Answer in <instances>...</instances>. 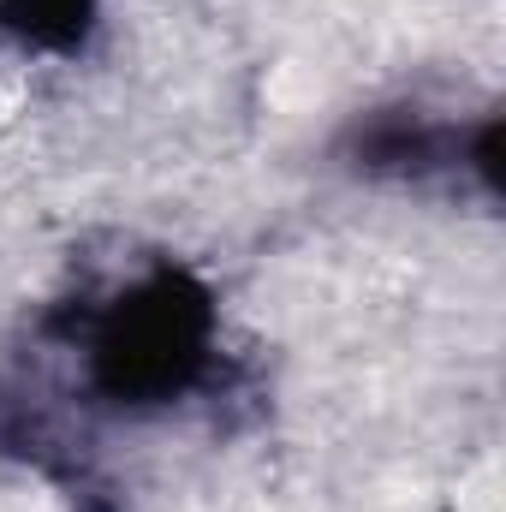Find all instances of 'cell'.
I'll list each match as a JSON object with an SVG mask.
<instances>
[{
	"mask_svg": "<svg viewBox=\"0 0 506 512\" xmlns=\"http://www.w3.org/2000/svg\"><path fill=\"white\" fill-rule=\"evenodd\" d=\"M84 387L120 417H161L221 370V304L203 274L161 262L78 310Z\"/></svg>",
	"mask_w": 506,
	"mask_h": 512,
	"instance_id": "obj_1",
	"label": "cell"
},
{
	"mask_svg": "<svg viewBox=\"0 0 506 512\" xmlns=\"http://www.w3.org/2000/svg\"><path fill=\"white\" fill-rule=\"evenodd\" d=\"M96 18H102V0H0V36L48 60L84 54Z\"/></svg>",
	"mask_w": 506,
	"mask_h": 512,
	"instance_id": "obj_3",
	"label": "cell"
},
{
	"mask_svg": "<svg viewBox=\"0 0 506 512\" xmlns=\"http://www.w3.org/2000/svg\"><path fill=\"white\" fill-rule=\"evenodd\" d=\"M340 161L376 185H429V179H477V191L501 197V120H441L417 102L370 108L340 131Z\"/></svg>",
	"mask_w": 506,
	"mask_h": 512,
	"instance_id": "obj_2",
	"label": "cell"
}]
</instances>
